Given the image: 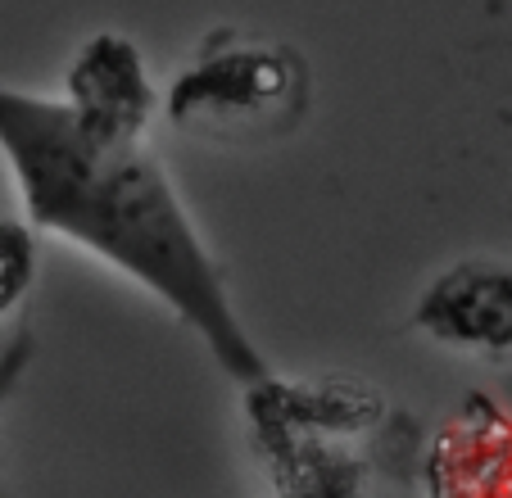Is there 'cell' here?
Returning <instances> with one entry per match:
<instances>
[{
	"label": "cell",
	"instance_id": "6da1fadb",
	"mask_svg": "<svg viewBox=\"0 0 512 498\" xmlns=\"http://www.w3.org/2000/svg\"><path fill=\"white\" fill-rule=\"evenodd\" d=\"M0 154L32 231L73 240L155 295L236 385L259 390L272 363L245 331L223 263L195 231L150 141L96 136L59 100L0 82Z\"/></svg>",
	"mask_w": 512,
	"mask_h": 498
},
{
	"label": "cell",
	"instance_id": "7a4b0ae2",
	"mask_svg": "<svg viewBox=\"0 0 512 498\" xmlns=\"http://www.w3.org/2000/svg\"><path fill=\"white\" fill-rule=\"evenodd\" d=\"M313 100L309 64L295 46L272 37L223 32L164 91V114L182 136L209 145H272L300 132Z\"/></svg>",
	"mask_w": 512,
	"mask_h": 498
},
{
	"label": "cell",
	"instance_id": "3957f363",
	"mask_svg": "<svg viewBox=\"0 0 512 498\" xmlns=\"http://www.w3.org/2000/svg\"><path fill=\"white\" fill-rule=\"evenodd\" d=\"M417 336L481 363H512V259H458L422 286Z\"/></svg>",
	"mask_w": 512,
	"mask_h": 498
},
{
	"label": "cell",
	"instance_id": "277c9868",
	"mask_svg": "<svg viewBox=\"0 0 512 498\" xmlns=\"http://www.w3.org/2000/svg\"><path fill=\"white\" fill-rule=\"evenodd\" d=\"M59 105L73 114V123L96 136L145 141L159 109V91L150 82L141 46L123 32H96L68 64Z\"/></svg>",
	"mask_w": 512,
	"mask_h": 498
},
{
	"label": "cell",
	"instance_id": "5b68a950",
	"mask_svg": "<svg viewBox=\"0 0 512 498\" xmlns=\"http://www.w3.org/2000/svg\"><path fill=\"white\" fill-rule=\"evenodd\" d=\"M435 498H512V417L472 394L431 458Z\"/></svg>",
	"mask_w": 512,
	"mask_h": 498
},
{
	"label": "cell",
	"instance_id": "8992f818",
	"mask_svg": "<svg viewBox=\"0 0 512 498\" xmlns=\"http://www.w3.org/2000/svg\"><path fill=\"white\" fill-rule=\"evenodd\" d=\"M37 281V231L19 218H0V322L28 299Z\"/></svg>",
	"mask_w": 512,
	"mask_h": 498
},
{
	"label": "cell",
	"instance_id": "52a82bcc",
	"mask_svg": "<svg viewBox=\"0 0 512 498\" xmlns=\"http://www.w3.org/2000/svg\"><path fill=\"white\" fill-rule=\"evenodd\" d=\"M32 358H37V336H32V326H19L10 345L0 349V408H5V403L14 399V390L23 385Z\"/></svg>",
	"mask_w": 512,
	"mask_h": 498
}]
</instances>
